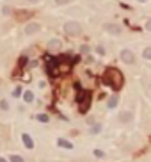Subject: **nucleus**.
Wrapping results in <instances>:
<instances>
[{
	"instance_id": "f3484780",
	"label": "nucleus",
	"mask_w": 151,
	"mask_h": 162,
	"mask_svg": "<svg viewBox=\"0 0 151 162\" xmlns=\"http://www.w3.org/2000/svg\"><path fill=\"white\" fill-rule=\"evenodd\" d=\"M142 57H144V59H148V61H151V46L144 48V52H142Z\"/></svg>"
},
{
	"instance_id": "412c9836",
	"label": "nucleus",
	"mask_w": 151,
	"mask_h": 162,
	"mask_svg": "<svg viewBox=\"0 0 151 162\" xmlns=\"http://www.w3.org/2000/svg\"><path fill=\"white\" fill-rule=\"evenodd\" d=\"M94 157H98V159H103V157H105V153H103L102 150H94Z\"/></svg>"
},
{
	"instance_id": "7ed1b4c3",
	"label": "nucleus",
	"mask_w": 151,
	"mask_h": 162,
	"mask_svg": "<svg viewBox=\"0 0 151 162\" xmlns=\"http://www.w3.org/2000/svg\"><path fill=\"white\" fill-rule=\"evenodd\" d=\"M78 103H80V112H86L91 105V93L89 91H82L78 95Z\"/></svg>"
},
{
	"instance_id": "20e7f679",
	"label": "nucleus",
	"mask_w": 151,
	"mask_h": 162,
	"mask_svg": "<svg viewBox=\"0 0 151 162\" xmlns=\"http://www.w3.org/2000/svg\"><path fill=\"white\" fill-rule=\"evenodd\" d=\"M103 29H105V32L110 34V36H119V34L123 32V29H121V25L119 23H105L103 25Z\"/></svg>"
},
{
	"instance_id": "5701e85b",
	"label": "nucleus",
	"mask_w": 151,
	"mask_h": 162,
	"mask_svg": "<svg viewBox=\"0 0 151 162\" xmlns=\"http://www.w3.org/2000/svg\"><path fill=\"white\" fill-rule=\"evenodd\" d=\"M146 29H148V30H149V32H151V18H149V20H148V22H146Z\"/></svg>"
},
{
	"instance_id": "423d86ee",
	"label": "nucleus",
	"mask_w": 151,
	"mask_h": 162,
	"mask_svg": "<svg viewBox=\"0 0 151 162\" xmlns=\"http://www.w3.org/2000/svg\"><path fill=\"white\" fill-rule=\"evenodd\" d=\"M119 57H121V61H123L124 64H133V62H135V54H133L132 50H128V48L121 50Z\"/></svg>"
},
{
	"instance_id": "393cba45",
	"label": "nucleus",
	"mask_w": 151,
	"mask_h": 162,
	"mask_svg": "<svg viewBox=\"0 0 151 162\" xmlns=\"http://www.w3.org/2000/svg\"><path fill=\"white\" fill-rule=\"evenodd\" d=\"M137 2H140V4H144V2H148V0H137Z\"/></svg>"
},
{
	"instance_id": "6ab92c4d",
	"label": "nucleus",
	"mask_w": 151,
	"mask_h": 162,
	"mask_svg": "<svg viewBox=\"0 0 151 162\" xmlns=\"http://www.w3.org/2000/svg\"><path fill=\"white\" fill-rule=\"evenodd\" d=\"M11 13H13V9H11L9 6H4V7H2V14H4V16H9Z\"/></svg>"
},
{
	"instance_id": "a878e982",
	"label": "nucleus",
	"mask_w": 151,
	"mask_h": 162,
	"mask_svg": "<svg viewBox=\"0 0 151 162\" xmlns=\"http://www.w3.org/2000/svg\"><path fill=\"white\" fill-rule=\"evenodd\" d=\"M0 162H7V160H6V159H0Z\"/></svg>"
},
{
	"instance_id": "f03ea898",
	"label": "nucleus",
	"mask_w": 151,
	"mask_h": 162,
	"mask_svg": "<svg viewBox=\"0 0 151 162\" xmlns=\"http://www.w3.org/2000/svg\"><path fill=\"white\" fill-rule=\"evenodd\" d=\"M84 27H82L80 22H75V20H71V22H66L64 23V32L68 36H80Z\"/></svg>"
},
{
	"instance_id": "2eb2a0df",
	"label": "nucleus",
	"mask_w": 151,
	"mask_h": 162,
	"mask_svg": "<svg viewBox=\"0 0 151 162\" xmlns=\"http://www.w3.org/2000/svg\"><path fill=\"white\" fill-rule=\"evenodd\" d=\"M38 121H41V123H48L50 116L48 114H38Z\"/></svg>"
},
{
	"instance_id": "9b49d317",
	"label": "nucleus",
	"mask_w": 151,
	"mask_h": 162,
	"mask_svg": "<svg viewBox=\"0 0 151 162\" xmlns=\"http://www.w3.org/2000/svg\"><path fill=\"white\" fill-rule=\"evenodd\" d=\"M117 103H119V96L117 95H112L110 98H108V102H107V107H108V109H116V107H117Z\"/></svg>"
},
{
	"instance_id": "dca6fc26",
	"label": "nucleus",
	"mask_w": 151,
	"mask_h": 162,
	"mask_svg": "<svg viewBox=\"0 0 151 162\" xmlns=\"http://www.w3.org/2000/svg\"><path fill=\"white\" fill-rule=\"evenodd\" d=\"M9 162H25V159L22 155H11L9 157Z\"/></svg>"
},
{
	"instance_id": "4be33fe9",
	"label": "nucleus",
	"mask_w": 151,
	"mask_h": 162,
	"mask_svg": "<svg viewBox=\"0 0 151 162\" xmlns=\"http://www.w3.org/2000/svg\"><path fill=\"white\" fill-rule=\"evenodd\" d=\"M96 54H100V55H105V48H103V46H96Z\"/></svg>"
},
{
	"instance_id": "0eeeda50",
	"label": "nucleus",
	"mask_w": 151,
	"mask_h": 162,
	"mask_svg": "<svg viewBox=\"0 0 151 162\" xmlns=\"http://www.w3.org/2000/svg\"><path fill=\"white\" fill-rule=\"evenodd\" d=\"M46 48H48L50 52H59L60 48H62V41H60L59 38H54L48 41V45H46Z\"/></svg>"
},
{
	"instance_id": "a211bd4d",
	"label": "nucleus",
	"mask_w": 151,
	"mask_h": 162,
	"mask_svg": "<svg viewBox=\"0 0 151 162\" xmlns=\"http://www.w3.org/2000/svg\"><path fill=\"white\" fill-rule=\"evenodd\" d=\"M22 95H23V89L20 87V86H16V87H14V91H13V96H14V98H18V96H22Z\"/></svg>"
},
{
	"instance_id": "6e6552de",
	"label": "nucleus",
	"mask_w": 151,
	"mask_h": 162,
	"mask_svg": "<svg viewBox=\"0 0 151 162\" xmlns=\"http://www.w3.org/2000/svg\"><path fill=\"white\" fill-rule=\"evenodd\" d=\"M22 141H23V144H25V148H27V150H32V148H34V141H32V137H30L29 134H23L22 135Z\"/></svg>"
},
{
	"instance_id": "f257e3e1",
	"label": "nucleus",
	"mask_w": 151,
	"mask_h": 162,
	"mask_svg": "<svg viewBox=\"0 0 151 162\" xmlns=\"http://www.w3.org/2000/svg\"><path fill=\"white\" fill-rule=\"evenodd\" d=\"M103 84H107L108 87H112L114 91H119L124 84V77L123 73L119 71L117 68H107L103 73Z\"/></svg>"
},
{
	"instance_id": "ddd939ff",
	"label": "nucleus",
	"mask_w": 151,
	"mask_h": 162,
	"mask_svg": "<svg viewBox=\"0 0 151 162\" xmlns=\"http://www.w3.org/2000/svg\"><path fill=\"white\" fill-rule=\"evenodd\" d=\"M0 111H4V112L9 111V102H7L6 98H2V100H0Z\"/></svg>"
},
{
	"instance_id": "9d476101",
	"label": "nucleus",
	"mask_w": 151,
	"mask_h": 162,
	"mask_svg": "<svg viewBox=\"0 0 151 162\" xmlns=\"http://www.w3.org/2000/svg\"><path fill=\"white\" fill-rule=\"evenodd\" d=\"M57 146L64 148V150H71V148H73V144H71L68 139H64V137H59V139H57Z\"/></svg>"
},
{
	"instance_id": "f8f14e48",
	"label": "nucleus",
	"mask_w": 151,
	"mask_h": 162,
	"mask_svg": "<svg viewBox=\"0 0 151 162\" xmlns=\"http://www.w3.org/2000/svg\"><path fill=\"white\" fill-rule=\"evenodd\" d=\"M23 102H25V103H32L34 102V93L32 91H23Z\"/></svg>"
},
{
	"instance_id": "b1692460",
	"label": "nucleus",
	"mask_w": 151,
	"mask_h": 162,
	"mask_svg": "<svg viewBox=\"0 0 151 162\" xmlns=\"http://www.w3.org/2000/svg\"><path fill=\"white\" fill-rule=\"evenodd\" d=\"M29 4H38V2H41V0H27Z\"/></svg>"
},
{
	"instance_id": "39448f33",
	"label": "nucleus",
	"mask_w": 151,
	"mask_h": 162,
	"mask_svg": "<svg viewBox=\"0 0 151 162\" xmlns=\"http://www.w3.org/2000/svg\"><path fill=\"white\" fill-rule=\"evenodd\" d=\"M39 30H41V25H39L38 22H29L27 25H25V29H23V32L27 34V36H36Z\"/></svg>"
},
{
	"instance_id": "aec40b11",
	"label": "nucleus",
	"mask_w": 151,
	"mask_h": 162,
	"mask_svg": "<svg viewBox=\"0 0 151 162\" xmlns=\"http://www.w3.org/2000/svg\"><path fill=\"white\" fill-rule=\"evenodd\" d=\"M54 2H55V6H68L71 0H54Z\"/></svg>"
},
{
	"instance_id": "4468645a",
	"label": "nucleus",
	"mask_w": 151,
	"mask_h": 162,
	"mask_svg": "<svg viewBox=\"0 0 151 162\" xmlns=\"http://www.w3.org/2000/svg\"><path fill=\"white\" fill-rule=\"evenodd\" d=\"M100 132H102V125L100 123H94L91 127V130H89V134H100Z\"/></svg>"
},
{
	"instance_id": "1a4fd4ad",
	"label": "nucleus",
	"mask_w": 151,
	"mask_h": 162,
	"mask_svg": "<svg viewBox=\"0 0 151 162\" xmlns=\"http://www.w3.org/2000/svg\"><path fill=\"white\" fill-rule=\"evenodd\" d=\"M132 112L130 111H123L121 112V114H119V121H121V123H130V121H132Z\"/></svg>"
}]
</instances>
